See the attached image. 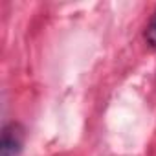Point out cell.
<instances>
[{"mask_svg": "<svg viewBox=\"0 0 156 156\" xmlns=\"http://www.w3.org/2000/svg\"><path fill=\"white\" fill-rule=\"evenodd\" d=\"M24 145V127L17 121L6 123L0 140V156H20Z\"/></svg>", "mask_w": 156, "mask_h": 156, "instance_id": "1", "label": "cell"}, {"mask_svg": "<svg viewBox=\"0 0 156 156\" xmlns=\"http://www.w3.org/2000/svg\"><path fill=\"white\" fill-rule=\"evenodd\" d=\"M145 41H147L149 46L156 48V9H154L152 17H151V20H149L147 28H145Z\"/></svg>", "mask_w": 156, "mask_h": 156, "instance_id": "2", "label": "cell"}]
</instances>
